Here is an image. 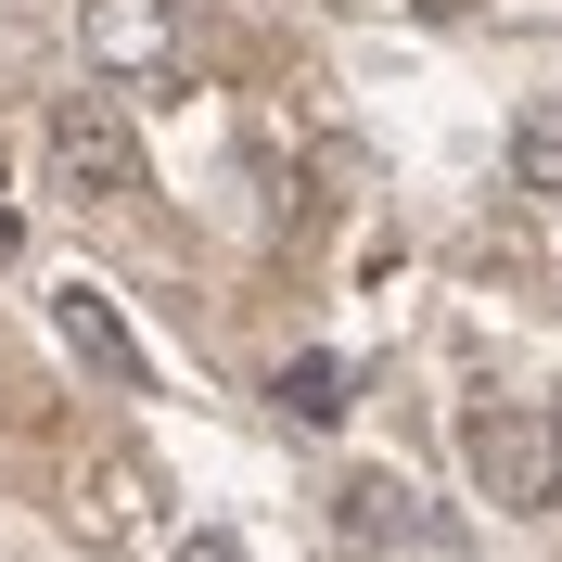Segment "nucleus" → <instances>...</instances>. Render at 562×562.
Listing matches in <instances>:
<instances>
[{"label":"nucleus","instance_id":"obj_6","mask_svg":"<svg viewBox=\"0 0 562 562\" xmlns=\"http://www.w3.org/2000/svg\"><path fill=\"white\" fill-rule=\"evenodd\" d=\"M281 409L294 422H346V358H294L281 371Z\"/></svg>","mask_w":562,"mask_h":562},{"label":"nucleus","instance_id":"obj_5","mask_svg":"<svg viewBox=\"0 0 562 562\" xmlns=\"http://www.w3.org/2000/svg\"><path fill=\"white\" fill-rule=\"evenodd\" d=\"M512 179H525V192H562V103H537L525 128H512Z\"/></svg>","mask_w":562,"mask_h":562},{"label":"nucleus","instance_id":"obj_4","mask_svg":"<svg viewBox=\"0 0 562 562\" xmlns=\"http://www.w3.org/2000/svg\"><path fill=\"white\" fill-rule=\"evenodd\" d=\"M52 333H65V346L90 358L103 384H140V346H128V319H115L103 281H65V294H52Z\"/></svg>","mask_w":562,"mask_h":562},{"label":"nucleus","instance_id":"obj_2","mask_svg":"<svg viewBox=\"0 0 562 562\" xmlns=\"http://www.w3.org/2000/svg\"><path fill=\"white\" fill-rule=\"evenodd\" d=\"M77 52L103 77H167L179 65V13L167 0H77Z\"/></svg>","mask_w":562,"mask_h":562},{"label":"nucleus","instance_id":"obj_1","mask_svg":"<svg viewBox=\"0 0 562 562\" xmlns=\"http://www.w3.org/2000/svg\"><path fill=\"white\" fill-rule=\"evenodd\" d=\"M52 179H65L77 205H115V192H140V140H128V115H115L103 90L52 103Z\"/></svg>","mask_w":562,"mask_h":562},{"label":"nucleus","instance_id":"obj_3","mask_svg":"<svg viewBox=\"0 0 562 562\" xmlns=\"http://www.w3.org/2000/svg\"><path fill=\"white\" fill-rule=\"evenodd\" d=\"M460 435H473V473H486V498H512V512H537V498H550V473H562L550 422H525V409H473Z\"/></svg>","mask_w":562,"mask_h":562},{"label":"nucleus","instance_id":"obj_8","mask_svg":"<svg viewBox=\"0 0 562 562\" xmlns=\"http://www.w3.org/2000/svg\"><path fill=\"white\" fill-rule=\"evenodd\" d=\"M550 448H562V396H550Z\"/></svg>","mask_w":562,"mask_h":562},{"label":"nucleus","instance_id":"obj_7","mask_svg":"<svg viewBox=\"0 0 562 562\" xmlns=\"http://www.w3.org/2000/svg\"><path fill=\"white\" fill-rule=\"evenodd\" d=\"M0 269H13V205H0Z\"/></svg>","mask_w":562,"mask_h":562}]
</instances>
